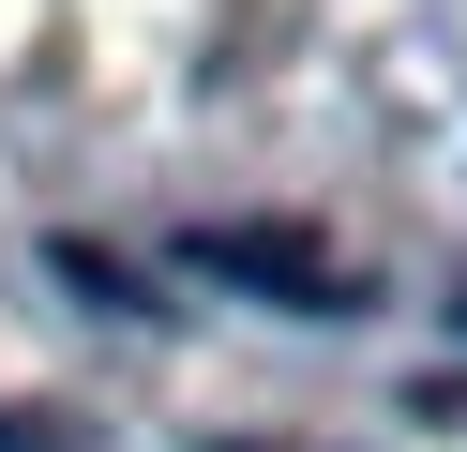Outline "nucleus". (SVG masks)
<instances>
[{"label":"nucleus","mask_w":467,"mask_h":452,"mask_svg":"<svg viewBox=\"0 0 467 452\" xmlns=\"http://www.w3.org/2000/svg\"><path fill=\"white\" fill-rule=\"evenodd\" d=\"M212 271H256V287H286V301H362V271H332V257H286V226H242V241H212Z\"/></svg>","instance_id":"1"}]
</instances>
